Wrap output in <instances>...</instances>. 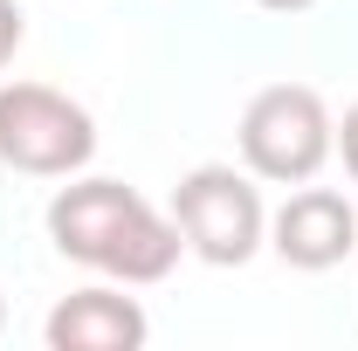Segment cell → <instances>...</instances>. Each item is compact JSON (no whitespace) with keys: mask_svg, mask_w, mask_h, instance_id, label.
Here are the masks:
<instances>
[{"mask_svg":"<svg viewBox=\"0 0 358 351\" xmlns=\"http://www.w3.org/2000/svg\"><path fill=\"white\" fill-rule=\"evenodd\" d=\"M48 234L69 262L117 275V282H166L179 268V220H166L145 193H131L124 179H76L55 193L48 207Z\"/></svg>","mask_w":358,"mask_h":351,"instance_id":"cell-1","label":"cell"},{"mask_svg":"<svg viewBox=\"0 0 358 351\" xmlns=\"http://www.w3.org/2000/svg\"><path fill=\"white\" fill-rule=\"evenodd\" d=\"M338 152V124L310 83H268L241 110V166L275 186H303Z\"/></svg>","mask_w":358,"mask_h":351,"instance_id":"cell-2","label":"cell"},{"mask_svg":"<svg viewBox=\"0 0 358 351\" xmlns=\"http://www.w3.org/2000/svg\"><path fill=\"white\" fill-rule=\"evenodd\" d=\"M96 124L76 96L48 83H0V166L35 179H69L90 166Z\"/></svg>","mask_w":358,"mask_h":351,"instance_id":"cell-3","label":"cell"},{"mask_svg":"<svg viewBox=\"0 0 358 351\" xmlns=\"http://www.w3.org/2000/svg\"><path fill=\"white\" fill-rule=\"evenodd\" d=\"M173 220L186 234V248L214 268H241L268 234L262 193L248 186V173L234 166H193V173L173 186Z\"/></svg>","mask_w":358,"mask_h":351,"instance_id":"cell-4","label":"cell"},{"mask_svg":"<svg viewBox=\"0 0 358 351\" xmlns=\"http://www.w3.org/2000/svg\"><path fill=\"white\" fill-rule=\"evenodd\" d=\"M268 248H275L289 268H338L358 248L352 200L303 179V193H289V200L275 207V220H268Z\"/></svg>","mask_w":358,"mask_h":351,"instance_id":"cell-5","label":"cell"},{"mask_svg":"<svg viewBox=\"0 0 358 351\" xmlns=\"http://www.w3.org/2000/svg\"><path fill=\"white\" fill-rule=\"evenodd\" d=\"M145 310L117 289H76L48 310V351H138L145 345Z\"/></svg>","mask_w":358,"mask_h":351,"instance_id":"cell-6","label":"cell"},{"mask_svg":"<svg viewBox=\"0 0 358 351\" xmlns=\"http://www.w3.org/2000/svg\"><path fill=\"white\" fill-rule=\"evenodd\" d=\"M14 48H21V7H14V0H0V69L14 62Z\"/></svg>","mask_w":358,"mask_h":351,"instance_id":"cell-7","label":"cell"},{"mask_svg":"<svg viewBox=\"0 0 358 351\" xmlns=\"http://www.w3.org/2000/svg\"><path fill=\"white\" fill-rule=\"evenodd\" d=\"M338 152H345V173L358 179V103L345 110V124H338Z\"/></svg>","mask_w":358,"mask_h":351,"instance_id":"cell-8","label":"cell"},{"mask_svg":"<svg viewBox=\"0 0 358 351\" xmlns=\"http://www.w3.org/2000/svg\"><path fill=\"white\" fill-rule=\"evenodd\" d=\"M255 7H268V14H303V7H317V0H255Z\"/></svg>","mask_w":358,"mask_h":351,"instance_id":"cell-9","label":"cell"},{"mask_svg":"<svg viewBox=\"0 0 358 351\" xmlns=\"http://www.w3.org/2000/svg\"><path fill=\"white\" fill-rule=\"evenodd\" d=\"M0 324H7V303H0Z\"/></svg>","mask_w":358,"mask_h":351,"instance_id":"cell-10","label":"cell"}]
</instances>
